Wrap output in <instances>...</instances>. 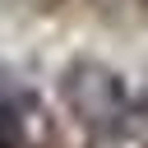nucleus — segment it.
Wrapping results in <instances>:
<instances>
[{"mask_svg":"<svg viewBox=\"0 0 148 148\" xmlns=\"http://www.w3.org/2000/svg\"><path fill=\"white\" fill-rule=\"evenodd\" d=\"M60 92H65V106L79 116V125L92 134H116L130 116L125 83L116 79V69H106L97 60H74L60 79Z\"/></svg>","mask_w":148,"mask_h":148,"instance_id":"nucleus-1","label":"nucleus"},{"mask_svg":"<svg viewBox=\"0 0 148 148\" xmlns=\"http://www.w3.org/2000/svg\"><path fill=\"white\" fill-rule=\"evenodd\" d=\"M0 148H32L23 102H0Z\"/></svg>","mask_w":148,"mask_h":148,"instance_id":"nucleus-2","label":"nucleus"}]
</instances>
